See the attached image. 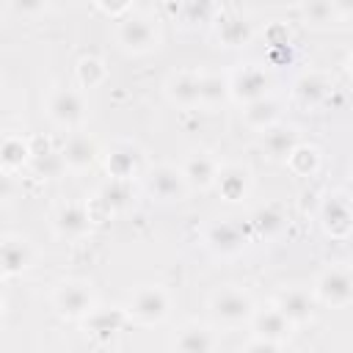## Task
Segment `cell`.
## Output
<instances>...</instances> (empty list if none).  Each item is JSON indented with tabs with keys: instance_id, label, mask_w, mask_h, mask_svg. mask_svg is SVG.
Instances as JSON below:
<instances>
[{
	"instance_id": "f35d334b",
	"label": "cell",
	"mask_w": 353,
	"mask_h": 353,
	"mask_svg": "<svg viewBox=\"0 0 353 353\" xmlns=\"http://www.w3.org/2000/svg\"><path fill=\"white\" fill-rule=\"evenodd\" d=\"M331 6H334L336 19H347L353 14V0H331Z\"/></svg>"
},
{
	"instance_id": "f1b7e54d",
	"label": "cell",
	"mask_w": 353,
	"mask_h": 353,
	"mask_svg": "<svg viewBox=\"0 0 353 353\" xmlns=\"http://www.w3.org/2000/svg\"><path fill=\"white\" fill-rule=\"evenodd\" d=\"M320 163H323V154H320V149L314 143H298L290 152V157L284 160V165L295 176H314L317 168H320Z\"/></svg>"
},
{
	"instance_id": "4dcf8cb0",
	"label": "cell",
	"mask_w": 353,
	"mask_h": 353,
	"mask_svg": "<svg viewBox=\"0 0 353 353\" xmlns=\"http://www.w3.org/2000/svg\"><path fill=\"white\" fill-rule=\"evenodd\" d=\"M301 19L309 28H317V30L331 28L334 22H339L336 14H334L331 0H301Z\"/></svg>"
},
{
	"instance_id": "8992f818",
	"label": "cell",
	"mask_w": 353,
	"mask_h": 353,
	"mask_svg": "<svg viewBox=\"0 0 353 353\" xmlns=\"http://www.w3.org/2000/svg\"><path fill=\"white\" fill-rule=\"evenodd\" d=\"M94 306L97 295L83 279H66L52 290V309L66 320H83Z\"/></svg>"
},
{
	"instance_id": "4fadbf2b",
	"label": "cell",
	"mask_w": 353,
	"mask_h": 353,
	"mask_svg": "<svg viewBox=\"0 0 353 353\" xmlns=\"http://www.w3.org/2000/svg\"><path fill=\"white\" fill-rule=\"evenodd\" d=\"M331 91H334V83L325 72H303L292 85V99L303 110H317L328 102Z\"/></svg>"
},
{
	"instance_id": "603a6c76",
	"label": "cell",
	"mask_w": 353,
	"mask_h": 353,
	"mask_svg": "<svg viewBox=\"0 0 353 353\" xmlns=\"http://www.w3.org/2000/svg\"><path fill=\"white\" fill-rule=\"evenodd\" d=\"M94 201L105 210V212H124V210H130L132 204H135V190H132V182L130 179H108L99 190H97V196H94Z\"/></svg>"
},
{
	"instance_id": "6da1fadb",
	"label": "cell",
	"mask_w": 353,
	"mask_h": 353,
	"mask_svg": "<svg viewBox=\"0 0 353 353\" xmlns=\"http://www.w3.org/2000/svg\"><path fill=\"white\" fill-rule=\"evenodd\" d=\"M116 44L127 55H149L160 47V30L149 14H124L116 25Z\"/></svg>"
},
{
	"instance_id": "4316f807",
	"label": "cell",
	"mask_w": 353,
	"mask_h": 353,
	"mask_svg": "<svg viewBox=\"0 0 353 353\" xmlns=\"http://www.w3.org/2000/svg\"><path fill=\"white\" fill-rule=\"evenodd\" d=\"M83 323H85V331L91 336H113L127 323V314H124V309H97L94 306L83 317Z\"/></svg>"
},
{
	"instance_id": "cb8c5ba5",
	"label": "cell",
	"mask_w": 353,
	"mask_h": 353,
	"mask_svg": "<svg viewBox=\"0 0 353 353\" xmlns=\"http://www.w3.org/2000/svg\"><path fill=\"white\" fill-rule=\"evenodd\" d=\"M284 229H287V212H284V207L276 204V201L259 207V210L251 215V237L276 240Z\"/></svg>"
},
{
	"instance_id": "f546056e",
	"label": "cell",
	"mask_w": 353,
	"mask_h": 353,
	"mask_svg": "<svg viewBox=\"0 0 353 353\" xmlns=\"http://www.w3.org/2000/svg\"><path fill=\"white\" fill-rule=\"evenodd\" d=\"M105 77H108V66L97 55H83L74 66V80L80 88H99L105 83Z\"/></svg>"
},
{
	"instance_id": "8fae6325",
	"label": "cell",
	"mask_w": 353,
	"mask_h": 353,
	"mask_svg": "<svg viewBox=\"0 0 353 353\" xmlns=\"http://www.w3.org/2000/svg\"><path fill=\"white\" fill-rule=\"evenodd\" d=\"M91 229H94V221H91L85 204L69 201V204H61L55 210V215H52V232L61 240H69V243L85 240L91 234Z\"/></svg>"
},
{
	"instance_id": "d590c367",
	"label": "cell",
	"mask_w": 353,
	"mask_h": 353,
	"mask_svg": "<svg viewBox=\"0 0 353 353\" xmlns=\"http://www.w3.org/2000/svg\"><path fill=\"white\" fill-rule=\"evenodd\" d=\"M11 8L22 17H36L47 8V0H11Z\"/></svg>"
},
{
	"instance_id": "e575fe53",
	"label": "cell",
	"mask_w": 353,
	"mask_h": 353,
	"mask_svg": "<svg viewBox=\"0 0 353 353\" xmlns=\"http://www.w3.org/2000/svg\"><path fill=\"white\" fill-rule=\"evenodd\" d=\"M97 3V8L99 11H105L108 17H124V14H130V8H132V0H94Z\"/></svg>"
},
{
	"instance_id": "277c9868",
	"label": "cell",
	"mask_w": 353,
	"mask_h": 353,
	"mask_svg": "<svg viewBox=\"0 0 353 353\" xmlns=\"http://www.w3.org/2000/svg\"><path fill=\"white\" fill-rule=\"evenodd\" d=\"M312 295L317 303L331 306V309H345L353 301V276L347 265H331L325 268L312 287Z\"/></svg>"
},
{
	"instance_id": "7c38bea8",
	"label": "cell",
	"mask_w": 353,
	"mask_h": 353,
	"mask_svg": "<svg viewBox=\"0 0 353 353\" xmlns=\"http://www.w3.org/2000/svg\"><path fill=\"white\" fill-rule=\"evenodd\" d=\"M179 171H182V176H185V182H188L190 190H210L215 185L218 171H221V163H218V157L212 152L196 149V152H190L182 160Z\"/></svg>"
},
{
	"instance_id": "2e32d148",
	"label": "cell",
	"mask_w": 353,
	"mask_h": 353,
	"mask_svg": "<svg viewBox=\"0 0 353 353\" xmlns=\"http://www.w3.org/2000/svg\"><path fill=\"white\" fill-rule=\"evenodd\" d=\"M163 94L176 108H199L201 99V74L199 72H174L163 83Z\"/></svg>"
},
{
	"instance_id": "d6986e66",
	"label": "cell",
	"mask_w": 353,
	"mask_h": 353,
	"mask_svg": "<svg viewBox=\"0 0 353 353\" xmlns=\"http://www.w3.org/2000/svg\"><path fill=\"white\" fill-rule=\"evenodd\" d=\"M33 265V248L25 237L8 234L0 240V279H14Z\"/></svg>"
},
{
	"instance_id": "8d00e7d4",
	"label": "cell",
	"mask_w": 353,
	"mask_h": 353,
	"mask_svg": "<svg viewBox=\"0 0 353 353\" xmlns=\"http://www.w3.org/2000/svg\"><path fill=\"white\" fill-rule=\"evenodd\" d=\"M284 342H276V339H268V336H259L254 334V339H248L243 345V350H281Z\"/></svg>"
},
{
	"instance_id": "7402d4cb",
	"label": "cell",
	"mask_w": 353,
	"mask_h": 353,
	"mask_svg": "<svg viewBox=\"0 0 353 353\" xmlns=\"http://www.w3.org/2000/svg\"><path fill=\"white\" fill-rule=\"evenodd\" d=\"M276 121H281V102L273 99L270 94L243 105V124H245L248 130L262 132V130L273 127Z\"/></svg>"
},
{
	"instance_id": "1f68e13d",
	"label": "cell",
	"mask_w": 353,
	"mask_h": 353,
	"mask_svg": "<svg viewBox=\"0 0 353 353\" xmlns=\"http://www.w3.org/2000/svg\"><path fill=\"white\" fill-rule=\"evenodd\" d=\"M229 99V83L223 74H215V72H204L201 74V99L199 105L201 108H218L221 102Z\"/></svg>"
},
{
	"instance_id": "ffe728a7",
	"label": "cell",
	"mask_w": 353,
	"mask_h": 353,
	"mask_svg": "<svg viewBox=\"0 0 353 353\" xmlns=\"http://www.w3.org/2000/svg\"><path fill=\"white\" fill-rule=\"evenodd\" d=\"M212 30H215V39L221 47L226 50H237V47H245L254 36L251 25L245 17L234 14V11H218V17L212 19Z\"/></svg>"
},
{
	"instance_id": "30bf717a",
	"label": "cell",
	"mask_w": 353,
	"mask_h": 353,
	"mask_svg": "<svg viewBox=\"0 0 353 353\" xmlns=\"http://www.w3.org/2000/svg\"><path fill=\"white\" fill-rule=\"evenodd\" d=\"M248 243H251V232L234 221H218V223L207 226V232H204V245L215 256H223V259L240 256L248 248Z\"/></svg>"
},
{
	"instance_id": "ac0fdd59",
	"label": "cell",
	"mask_w": 353,
	"mask_h": 353,
	"mask_svg": "<svg viewBox=\"0 0 353 353\" xmlns=\"http://www.w3.org/2000/svg\"><path fill=\"white\" fill-rule=\"evenodd\" d=\"M105 171L113 179H135L141 171V149L132 141H116L105 152Z\"/></svg>"
},
{
	"instance_id": "484cf974",
	"label": "cell",
	"mask_w": 353,
	"mask_h": 353,
	"mask_svg": "<svg viewBox=\"0 0 353 353\" xmlns=\"http://www.w3.org/2000/svg\"><path fill=\"white\" fill-rule=\"evenodd\" d=\"M171 347L174 350H182V353H204V350H215L218 342H215V336H212L210 328H204L199 323H190V325H185L171 339Z\"/></svg>"
},
{
	"instance_id": "d4e9b609",
	"label": "cell",
	"mask_w": 353,
	"mask_h": 353,
	"mask_svg": "<svg viewBox=\"0 0 353 353\" xmlns=\"http://www.w3.org/2000/svg\"><path fill=\"white\" fill-rule=\"evenodd\" d=\"M251 325H254V334L268 336V339H276V342H284L290 336V331H292V323L276 306H270V309H254Z\"/></svg>"
},
{
	"instance_id": "836d02e7",
	"label": "cell",
	"mask_w": 353,
	"mask_h": 353,
	"mask_svg": "<svg viewBox=\"0 0 353 353\" xmlns=\"http://www.w3.org/2000/svg\"><path fill=\"white\" fill-rule=\"evenodd\" d=\"M30 163H33V168H36L44 179L58 176V174L66 171V168H63V160H61V152H52V149H47V146H44V152H36V149H33Z\"/></svg>"
},
{
	"instance_id": "9a60e30c",
	"label": "cell",
	"mask_w": 353,
	"mask_h": 353,
	"mask_svg": "<svg viewBox=\"0 0 353 353\" xmlns=\"http://www.w3.org/2000/svg\"><path fill=\"white\" fill-rule=\"evenodd\" d=\"M273 306L292 323V325H301V323H309L314 317V309H317V301L309 290L303 287H284L276 292V301Z\"/></svg>"
},
{
	"instance_id": "ba28073f",
	"label": "cell",
	"mask_w": 353,
	"mask_h": 353,
	"mask_svg": "<svg viewBox=\"0 0 353 353\" xmlns=\"http://www.w3.org/2000/svg\"><path fill=\"white\" fill-rule=\"evenodd\" d=\"M44 110H47V119L58 127H66V130H74L85 121V99L77 88H52L47 94V102H44Z\"/></svg>"
},
{
	"instance_id": "d6a6232c",
	"label": "cell",
	"mask_w": 353,
	"mask_h": 353,
	"mask_svg": "<svg viewBox=\"0 0 353 353\" xmlns=\"http://www.w3.org/2000/svg\"><path fill=\"white\" fill-rule=\"evenodd\" d=\"M218 11L215 0H182V22L188 25H212Z\"/></svg>"
},
{
	"instance_id": "ab89813d",
	"label": "cell",
	"mask_w": 353,
	"mask_h": 353,
	"mask_svg": "<svg viewBox=\"0 0 353 353\" xmlns=\"http://www.w3.org/2000/svg\"><path fill=\"white\" fill-rule=\"evenodd\" d=\"M6 312V301H3V295H0V314Z\"/></svg>"
},
{
	"instance_id": "9c48e42d",
	"label": "cell",
	"mask_w": 353,
	"mask_h": 353,
	"mask_svg": "<svg viewBox=\"0 0 353 353\" xmlns=\"http://www.w3.org/2000/svg\"><path fill=\"white\" fill-rule=\"evenodd\" d=\"M226 83H229V99L237 105L268 97L273 88V77L268 74L265 66H256V63H248V66L232 72V77H226Z\"/></svg>"
},
{
	"instance_id": "5b68a950",
	"label": "cell",
	"mask_w": 353,
	"mask_h": 353,
	"mask_svg": "<svg viewBox=\"0 0 353 353\" xmlns=\"http://www.w3.org/2000/svg\"><path fill=\"white\" fill-rule=\"evenodd\" d=\"M317 221L331 240H347L353 232V212L347 190H328L317 207Z\"/></svg>"
},
{
	"instance_id": "5bb4252c",
	"label": "cell",
	"mask_w": 353,
	"mask_h": 353,
	"mask_svg": "<svg viewBox=\"0 0 353 353\" xmlns=\"http://www.w3.org/2000/svg\"><path fill=\"white\" fill-rule=\"evenodd\" d=\"M251 185H254V176H251V168L248 165H243V163H226V165H221L212 188L221 193L223 201L237 204V201H243L251 193Z\"/></svg>"
},
{
	"instance_id": "3957f363",
	"label": "cell",
	"mask_w": 353,
	"mask_h": 353,
	"mask_svg": "<svg viewBox=\"0 0 353 353\" xmlns=\"http://www.w3.org/2000/svg\"><path fill=\"white\" fill-rule=\"evenodd\" d=\"M143 190L157 204L185 201L188 193H190V188H188L179 165H171V163H160V165L149 168L146 171V179H143Z\"/></svg>"
},
{
	"instance_id": "74e56055",
	"label": "cell",
	"mask_w": 353,
	"mask_h": 353,
	"mask_svg": "<svg viewBox=\"0 0 353 353\" xmlns=\"http://www.w3.org/2000/svg\"><path fill=\"white\" fill-rule=\"evenodd\" d=\"M14 193V179H11V171L0 168V204H6Z\"/></svg>"
},
{
	"instance_id": "44dd1931",
	"label": "cell",
	"mask_w": 353,
	"mask_h": 353,
	"mask_svg": "<svg viewBox=\"0 0 353 353\" xmlns=\"http://www.w3.org/2000/svg\"><path fill=\"white\" fill-rule=\"evenodd\" d=\"M298 143H301V135H298V130H295L292 124L276 121L273 127L262 130V149H265V154H268L270 160H276V163H284V160L290 157V152H292Z\"/></svg>"
},
{
	"instance_id": "e0dca14e",
	"label": "cell",
	"mask_w": 353,
	"mask_h": 353,
	"mask_svg": "<svg viewBox=\"0 0 353 353\" xmlns=\"http://www.w3.org/2000/svg\"><path fill=\"white\" fill-rule=\"evenodd\" d=\"M99 157V146L97 141L88 135V132H72L66 138V143L61 146V160H63V168L66 171H88Z\"/></svg>"
},
{
	"instance_id": "7a4b0ae2",
	"label": "cell",
	"mask_w": 353,
	"mask_h": 353,
	"mask_svg": "<svg viewBox=\"0 0 353 353\" xmlns=\"http://www.w3.org/2000/svg\"><path fill=\"white\" fill-rule=\"evenodd\" d=\"M168 309H171V298L163 287L141 284L130 292L124 314H127V320H135L141 325H157L168 317Z\"/></svg>"
},
{
	"instance_id": "52a82bcc",
	"label": "cell",
	"mask_w": 353,
	"mask_h": 353,
	"mask_svg": "<svg viewBox=\"0 0 353 353\" xmlns=\"http://www.w3.org/2000/svg\"><path fill=\"white\" fill-rule=\"evenodd\" d=\"M254 309H256L254 298L243 287H223V290L212 292V298H210V314L215 323H223V325L248 323Z\"/></svg>"
},
{
	"instance_id": "83f0119b",
	"label": "cell",
	"mask_w": 353,
	"mask_h": 353,
	"mask_svg": "<svg viewBox=\"0 0 353 353\" xmlns=\"http://www.w3.org/2000/svg\"><path fill=\"white\" fill-rule=\"evenodd\" d=\"M33 154V146L28 138L22 135H6L0 138V168L6 171H17L22 168Z\"/></svg>"
}]
</instances>
